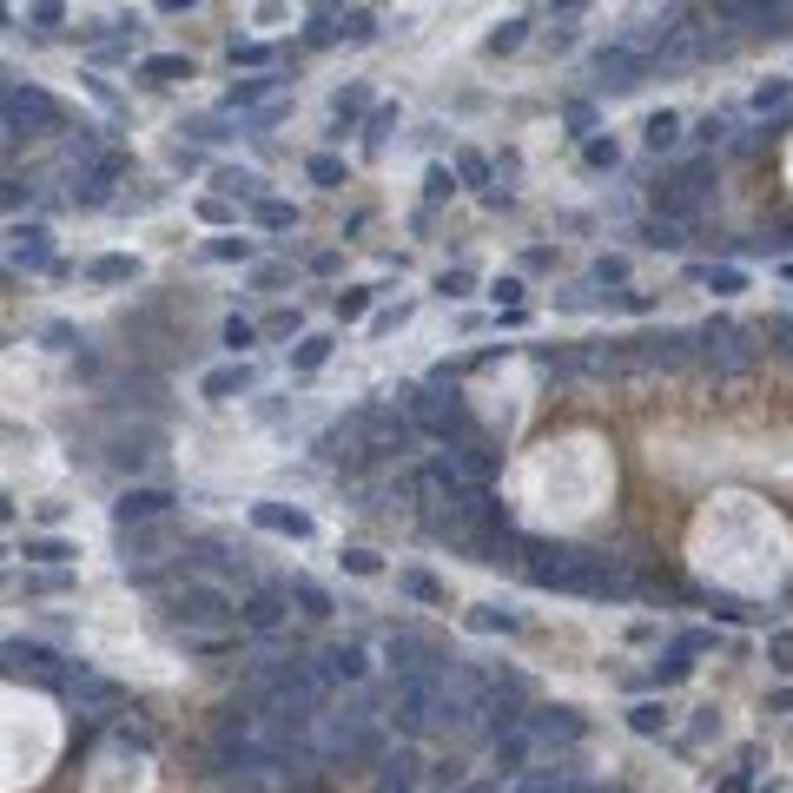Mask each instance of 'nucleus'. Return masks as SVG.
<instances>
[{"label":"nucleus","mask_w":793,"mask_h":793,"mask_svg":"<svg viewBox=\"0 0 793 793\" xmlns=\"http://www.w3.org/2000/svg\"><path fill=\"white\" fill-rule=\"evenodd\" d=\"M165 615H173L179 629H192V635H218V629H232V621H238V602L218 582H185V588H173Z\"/></svg>","instance_id":"nucleus-1"},{"label":"nucleus","mask_w":793,"mask_h":793,"mask_svg":"<svg viewBox=\"0 0 793 793\" xmlns=\"http://www.w3.org/2000/svg\"><path fill=\"white\" fill-rule=\"evenodd\" d=\"M694 357L707 364V371H747V364H754V337L734 331V324H707L694 337Z\"/></svg>","instance_id":"nucleus-2"},{"label":"nucleus","mask_w":793,"mask_h":793,"mask_svg":"<svg viewBox=\"0 0 793 793\" xmlns=\"http://www.w3.org/2000/svg\"><path fill=\"white\" fill-rule=\"evenodd\" d=\"M53 120H60V106H53L40 87H14L7 93V126L20 132V126H53Z\"/></svg>","instance_id":"nucleus-3"},{"label":"nucleus","mask_w":793,"mask_h":793,"mask_svg":"<svg viewBox=\"0 0 793 793\" xmlns=\"http://www.w3.org/2000/svg\"><path fill=\"white\" fill-rule=\"evenodd\" d=\"M701 185H707V165H682V173H674L668 185H655V206L682 218V212L694 206V198H701Z\"/></svg>","instance_id":"nucleus-4"},{"label":"nucleus","mask_w":793,"mask_h":793,"mask_svg":"<svg viewBox=\"0 0 793 793\" xmlns=\"http://www.w3.org/2000/svg\"><path fill=\"white\" fill-rule=\"evenodd\" d=\"M238 621H245L251 635H271L278 621H285V595H278V588H259V595H245V602H238Z\"/></svg>","instance_id":"nucleus-5"},{"label":"nucleus","mask_w":793,"mask_h":793,"mask_svg":"<svg viewBox=\"0 0 793 793\" xmlns=\"http://www.w3.org/2000/svg\"><path fill=\"white\" fill-rule=\"evenodd\" d=\"M165 509H173V490H126L120 502H112V516H120V523L132 529V523H153V516H165Z\"/></svg>","instance_id":"nucleus-6"},{"label":"nucleus","mask_w":793,"mask_h":793,"mask_svg":"<svg viewBox=\"0 0 793 793\" xmlns=\"http://www.w3.org/2000/svg\"><path fill=\"white\" fill-rule=\"evenodd\" d=\"M641 67H648V60H641L635 47H602V53H595V73H602L608 87H635Z\"/></svg>","instance_id":"nucleus-7"},{"label":"nucleus","mask_w":793,"mask_h":793,"mask_svg":"<svg viewBox=\"0 0 793 793\" xmlns=\"http://www.w3.org/2000/svg\"><path fill=\"white\" fill-rule=\"evenodd\" d=\"M251 523L291 535V543H304V535H311V516H304V509H278V502H259V509H251Z\"/></svg>","instance_id":"nucleus-8"},{"label":"nucleus","mask_w":793,"mask_h":793,"mask_svg":"<svg viewBox=\"0 0 793 793\" xmlns=\"http://www.w3.org/2000/svg\"><path fill=\"white\" fill-rule=\"evenodd\" d=\"M26 562H73L79 555V543H60V535H26V549H20Z\"/></svg>","instance_id":"nucleus-9"},{"label":"nucleus","mask_w":793,"mask_h":793,"mask_svg":"<svg viewBox=\"0 0 793 793\" xmlns=\"http://www.w3.org/2000/svg\"><path fill=\"white\" fill-rule=\"evenodd\" d=\"M324 674L331 682H357L364 674V648H324Z\"/></svg>","instance_id":"nucleus-10"},{"label":"nucleus","mask_w":793,"mask_h":793,"mask_svg":"<svg viewBox=\"0 0 793 793\" xmlns=\"http://www.w3.org/2000/svg\"><path fill=\"white\" fill-rule=\"evenodd\" d=\"M14 259L20 265H47V232H40V225H20V232H14Z\"/></svg>","instance_id":"nucleus-11"},{"label":"nucleus","mask_w":793,"mask_h":793,"mask_svg":"<svg viewBox=\"0 0 793 793\" xmlns=\"http://www.w3.org/2000/svg\"><path fill=\"white\" fill-rule=\"evenodd\" d=\"M629 727H635V734H661V727H668V707H661V701H635V707H629Z\"/></svg>","instance_id":"nucleus-12"},{"label":"nucleus","mask_w":793,"mask_h":793,"mask_svg":"<svg viewBox=\"0 0 793 793\" xmlns=\"http://www.w3.org/2000/svg\"><path fill=\"white\" fill-rule=\"evenodd\" d=\"M139 73H146V79H192V60H179V53H153Z\"/></svg>","instance_id":"nucleus-13"},{"label":"nucleus","mask_w":793,"mask_h":793,"mask_svg":"<svg viewBox=\"0 0 793 793\" xmlns=\"http://www.w3.org/2000/svg\"><path fill=\"white\" fill-rule=\"evenodd\" d=\"M7 661H20V668H53V648H40V641H7Z\"/></svg>","instance_id":"nucleus-14"},{"label":"nucleus","mask_w":793,"mask_h":793,"mask_svg":"<svg viewBox=\"0 0 793 793\" xmlns=\"http://www.w3.org/2000/svg\"><path fill=\"white\" fill-rule=\"evenodd\" d=\"M396 582H404V595H417V602H443V588H437L430 576H423V569H404Z\"/></svg>","instance_id":"nucleus-15"},{"label":"nucleus","mask_w":793,"mask_h":793,"mask_svg":"<svg viewBox=\"0 0 793 793\" xmlns=\"http://www.w3.org/2000/svg\"><path fill=\"white\" fill-rule=\"evenodd\" d=\"M674 132H682V120H674V112H655V120H648V146H674Z\"/></svg>","instance_id":"nucleus-16"},{"label":"nucleus","mask_w":793,"mask_h":793,"mask_svg":"<svg viewBox=\"0 0 793 793\" xmlns=\"http://www.w3.org/2000/svg\"><path fill=\"white\" fill-rule=\"evenodd\" d=\"M470 621H476V629H502V635L516 629V615H509V608H496V602H476V615H470Z\"/></svg>","instance_id":"nucleus-17"},{"label":"nucleus","mask_w":793,"mask_h":793,"mask_svg":"<svg viewBox=\"0 0 793 793\" xmlns=\"http://www.w3.org/2000/svg\"><path fill=\"white\" fill-rule=\"evenodd\" d=\"M291 595L304 602V615H331V595H324L318 582H291Z\"/></svg>","instance_id":"nucleus-18"},{"label":"nucleus","mask_w":793,"mask_h":793,"mask_svg":"<svg viewBox=\"0 0 793 793\" xmlns=\"http://www.w3.org/2000/svg\"><path fill=\"white\" fill-rule=\"evenodd\" d=\"M767 661H774L780 674H793V629H780V635L767 641Z\"/></svg>","instance_id":"nucleus-19"},{"label":"nucleus","mask_w":793,"mask_h":793,"mask_svg":"<svg viewBox=\"0 0 793 793\" xmlns=\"http://www.w3.org/2000/svg\"><path fill=\"white\" fill-rule=\"evenodd\" d=\"M516 47H523V20H502L490 34V53H516Z\"/></svg>","instance_id":"nucleus-20"},{"label":"nucleus","mask_w":793,"mask_h":793,"mask_svg":"<svg viewBox=\"0 0 793 793\" xmlns=\"http://www.w3.org/2000/svg\"><path fill=\"white\" fill-rule=\"evenodd\" d=\"M337 34H344V40H371L377 20H371V14H344V20H337Z\"/></svg>","instance_id":"nucleus-21"},{"label":"nucleus","mask_w":793,"mask_h":793,"mask_svg":"<svg viewBox=\"0 0 793 793\" xmlns=\"http://www.w3.org/2000/svg\"><path fill=\"white\" fill-rule=\"evenodd\" d=\"M324 357H331V337H304V344H298V364H304V371H318Z\"/></svg>","instance_id":"nucleus-22"},{"label":"nucleus","mask_w":793,"mask_h":793,"mask_svg":"<svg viewBox=\"0 0 793 793\" xmlns=\"http://www.w3.org/2000/svg\"><path fill=\"white\" fill-rule=\"evenodd\" d=\"M232 390H245V371H212L206 377V396H232Z\"/></svg>","instance_id":"nucleus-23"},{"label":"nucleus","mask_w":793,"mask_h":793,"mask_svg":"<svg viewBox=\"0 0 793 793\" xmlns=\"http://www.w3.org/2000/svg\"><path fill=\"white\" fill-rule=\"evenodd\" d=\"M787 93H793V79H774V87H760V93H754V112H774Z\"/></svg>","instance_id":"nucleus-24"},{"label":"nucleus","mask_w":793,"mask_h":793,"mask_svg":"<svg viewBox=\"0 0 793 793\" xmlns=\"http://www.w3.org/2000/svg\"><path fill=\"white\" fill-rule=\"evenodd\" d=\"M271 93V79H245V87H232V106H251V100H265Z\"/></svg>","instance_id":"nucleus-25"},{"label":"nucleus","mask_w":793,"mask_h":793,"mask_svg":"<svg viewBox=\"0 0 793 793\" xmlns=\"http://www.w3.org/2000/svg\"><path fill=\"white\" fill-rule=\"evenodd\" d=\"M311 179H318V185H337V179H344V165H337V159H311Z\"/></svg>","instance_id":"nucleus-26"},{"label":"nucleus","mask_w":793,"mask_h":793,"mask_svg":"<svg viewBox=\"0 0 793 793\" xmlns=\"http://www.w3.org/2000/svg\"><path fill=\"white\" fill-rule=\"evenodd\" d=\"M344 569H357V576H371V569H377V555H371V549H344Z\"/></svg>","instance_id":"nucleus-27"},{"label":"nucleus","mask_w":793,"mask_h":793,"mask_svg":"<svg viewBox=\"0 0 793 793\" xmlns=\"http://www.w3.org/2000/svg\"><path fill=\"white\" fill-rule=\"evenodd\" d=\"M225 344H232V351H245V344H251V324H238V318H232V324H225Z\"/></svg>","instance_id":"nucleus-28"},{"label":"nucleus","mask_w":793,"mask_h":793,"mask_svg":"<svg viewBox=\"0 0 793 793\" xmlns=\"http://www.w3.org/2000/svg\"><path fill=\"white\" fill-rule=\"evenodd\" d=\"M93 278H132V265L126 259H106V265H93Z\"/></svg>","instance_id":"nucleus-29"},{"label":"nucleus","mask_w":793,"mask_h":793,"mask_svg":"<svg viewBox=\"0 0 793 793\" xmlns=\"http://www.w3.org/2000/svg\"><path fill=\"white\" fill-rule=\"evenodd\" d=\"M555 7H576V0H555Z\"/></svg>","instance_id":"nucleus-30"}]
</instances>
